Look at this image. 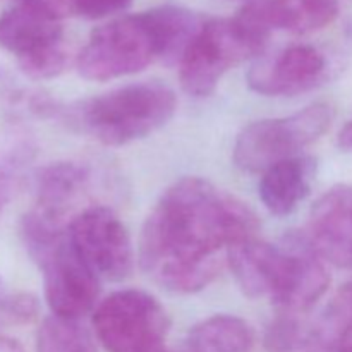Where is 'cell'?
Returning a JSON list of instances; mask_svg holds the SVG:
<instances>
[{
    "label": "cell",
    "mask_w": 352,
    "mask_h": 352,
    "mask_svg": "<svg viewBox=\"0 0 352 352\" xmlns=\"http://www.w3.org/2000/svg\"><path fill=\"white\" fill-rule=\"evenodd\" d=\"M254 213L201 177H184L162 195L143 226L141 268L175 294L199 292L215 280L236 244L254 237Z\"/></svg>",
    "instance_id": "cell-1"
},
{
    "label": "cell",
    "mask_w": 352,
    "mask_h": 352,
    "mask_svg": "<svg viewBox=\"0 0 352 352\" xmlns=\"http://www.w3.org/2000/svg\"><path fill=\"white\" fill-rule=\"evenodd\" d=\"M203 21L179 6H160L96 28L78 57V71L91 81L136 74L153 62H181Z\"/></svg>",
    "instance_id": "cell-2"
},
{
    "label": "cell",
    "mask_w": 352,
    "mask_h": 352,
    "mask_svg": "<svg viewBox=\"0 0 352 352\" xmlns=\"http://www.w3.org/2000/svg\"><path fill=\"white\" fill-rule=\"evenodd\" d=\"M174 89L158 81L136 82L58 113L82 133L109 146H122L164 127L174 117Z\"/></svg>",
    "instance_id": "cell-3"
},
{
    "label": "cell",
    "mask_w": 352,
    "mask_h": 352,
    "mask_svg": "<svg viewBox=\"0 0 352 352\" xmlns=\"http://www.w3.org/2000/svg\"><path fill=\"white\" fill-rule=\"evenodd\" d=\"M265 43L267 36L237 17L203 21L179 62L182 88L196 98L212 95L230 69L258 57Z\"/></svg>",
    "instance_id": "cell-4"
},
{
    "label": "cell",
    "mask_w": 352,
    "mask_h": 352,
    "mask_svg": "<svg viewBox=\"0 0 352 352\" xmlns=\"http://www.w3.org/2000/svg\"><path fill=\"white\" fill-rule=\"evenodd\" d=\"M332 119V107L313 103L289 117L250 124L234 144V164L244 172H265L278 162L298 157V151L320 140Z\"/></svg>",
    "instance_id": "cell-5"
},
{
    "label": "cell",
    "mask_w": 352,
    "mask_h": 352,
    "mask_svg": "<svg viewBox=\"0 0 352 352\" xmlns=\"http://www.w3.org/2000/svg\"><path fill=\"white\" fill-rule=\"evenodd\" d=\"M93 325L109 352H167V313L144 291L126 289L110 294L96 306Z\"/></svg>",
    "instance_id": "cell-6"
},
{
    "label": "cell",
    "mask_w": 352,
    "mask_h": 352,
    "mask_svg": "<svg viewBox=\"0 0 352 352\" xmlns=\"http://www.w3.org/2000/svg\"><path fill=\"white\" fill-rule=\"evenodd\" d=\"M67 236L98 278L120 282L133 274L134 251L129 232L109 206L93 205L74 215Z\"/></svg>",
    "instance_id": "cell-7"
},
{
    "label": "cell",
    "mask_w": 352,
    "mask_h": 352,
    "mask_svg": "<svg viewBox=\"0 0 352 352\" xmlns=\"http://www.w3.org/2000/svg\"><path fill=\"white\" fill-rule=\"evenodd\" d=\"M45 298L55 316L79 320L95 309L100 278L82 261L65 234L40 261Z\"/></svg>",
    "instance_id": "cell-8"
},
{
    "label": "cell",
    "mask_w": 352,
    "mask_h": 352,
    "mask_svg": "<svg viewBox=\"0 0 352 352\" xmlns=\"http://www.w3.org/2000/svg\"><path fill=\"white\" fill-rule=\"evenodd\" d=\"M282 248L285 254L284 268L272 302L282 315H302L329 289V270L308 236L289 234Z\"/></svg>",
    "instance_id": "cell-9"
},
{
    "label": "cell",
    "mask_w": 352,
    "mask_h": 352,
    "mask_svg": "<svg viewBox=\"0 0 352 352\" xmlns=\"http://www.w3.org/2000/svg\"><path fill=\"white\" fill-rule=\"evenodd\" d=\"M327 57L311 45H294L251 67L248 85L265 96H294L315 89L327 79Z\"/></svg>",
    "instance_id": "cell-10"
},
{
    "label": "cell",
    "mask_w": 352,
    "mask_h": 352,
    "mask_svg": "<svg viewBox=\"0 0 352 352\" xmlns=\"http://www.w3.org/2000/svg\"><path fill=\"white\" fill-rule=\"evenodd\" d=\"M342 3L344 0H250L236 17L267 38L272 31L302 34L332 24Z\"/></svg>",
    "instance_id": "cell-11"
},
{
    "label": "cell",
    "mask_w": 352,
    "mask_h": 352,
    "mask_svg": "<svg viewBox=\"0 0 352 352\" xmlns=\"http://www.w3.org/2000/svg\"><path fill=\"white\" fill-rule=\"evenodd\" d=\"M308 237L323 261L352 268V186H336L320 196L309 217Z\"/></svg>",
    "instance_id": "cell-12"
},
{
    "label": "cell",
    "mask_w": 352,
    "mask_h": 352,
    "mask_svg": "<svg viewBox=\"0 0 352 352\" xmlns=\"http://www.w3.org/2000/svg\"><path fill=\"white\" fill-rule=\"evenodd\" d=\"M60 17L31 3L17 2L0 14V47L19 58L64 43Z\"/></svg>",
    "instance_id": "cell-13"
},
{
    "label": "cell",
    "mask_w": 352,
    "mask_h": 352,
    "mask_svg": "<svg viewBox=\"0 0 352 352\" xmlns=\"http://www.w3.org/2000/svg\"><path fill=\"white\" fill-rule=\"evenodd\" d=\"M237 285L248 298H268L277 291L284 267V248L282 244L263 243L256 237L236 244L227 254Z\"/></svg>",
    "instance_id": "cell-14"
},
{
    "label": "cell",
    "mask_w": 352,
    "mask_h": 352,
    "mask_svg": "<svg viewBox=\"0 0 352 352\" xmlns=\"http://www.w3.org/2000/svg\"><path fill=\"white\" fill-rule=\"evenodd\" d=\"M91 172L86 165L58 162L41 168L36 175V201L33 210L54 222L67 226V217L88 189Z\"/></svg>",
    "instance_id": "cell-15"
},
{
    "label": "cell",
    "mask_w": 352,
    "mask_h": 352,
    "mask_svg": "<svg viewBox=\"0 0 352 352\" xmlns=\"http://www.w3.org/2000/svg\"><path fill=\"white\" fill-rule=\"evenodd\" d=\"M316 179L313 157H292L272 165L263 172L260 198L265 208L277 217L289 215L309 196Z\"/></svg>",
    "instance_id": "cell-16"
},
{
    "label": "cell",
    "mask_w": 352,
    "mask_h": 352,
    "mask_svg": "<svg viewBox=\"0 0 352 352\" xmlns=\"http://www.w3.org/2000/svg\"><path fill=\"white\" fill-rule=\"evenodd\" d=\"M254 330L246 320L232 315H215L203 320L189 332L188 342L199 352H251Z\"/></svg>",
    "instance_id": "cell-17"
},
{
    "label": "cell",
    "mask_w": 352,
    "mask_h": 352,
    "mask_svg": "<svg viewBox=\"0 0 352 352\" xmlns=\"http://www.w3.org/2000/svg\"><path fill=\"white\" fill-rule=\"evenodd\" d=\"M36 352H96L95 340L79 320L52 315L38 330Z\"/></svg>",
    "instance_id": "cell-18"
},
{
    "label": "cell",
    "mask_w": 352,
    "mask_h": 352,
    "mask_svg": "<svg viewBox=\"0 0 352 352\" xmlns=\"http://www.w3.org/2000/svg\"><path fill=\"white\" fill-rule=\"evenodd\" d=\"M349 325H352V280L337 292L318 323L313 325L315 349L337 352V342Z\"/></svg>",
    "instance_id": "cell-19"
},
{
    "label": "cell",
    "mask_w": 352,
    "mask_h": 352,
    "mask_svg": "<svg viewBox=\"0 0 352 352\" xmlns=\"http://www.w3.org/2000/svg\"><path fill=\"white\" fill-rule=\"evenodd\" d=\"M265 347L270 352H299L315 347L313 325L299 315H278L265 332Z\"/></svg>",
    "instance_id": "cell-20"
},
{
    "label": "cell",
    "mask_w": 352,
    "mask_h": 352,
    "mask_svg": "<svg viewBox=\"0 0 352 352\" xmlns=\"http://www.w3.org/2000/svg\"><path fill=\"white\" fill-rule=\"evenodd\" d=\"M17 64H19V69L23 71L24 76L41 81V79H52L60 76L67 69L69 54L65 50L64 43H62L40 52V54L19 58Z\"/></svg>",
    "instance_id": "cell-21"
},
{
    "label": "cell",
    "mask_w": 352,
    "mask_h": 352,
    "mask_svg": "<svg viewBox=\"0 0 352 352\" xmlns=\"http://www.w3.org/2000/svg\"><path fill=\"white\" fill-rule=\"evenodd\" d=\"M133 0H72V9L78 16L86 19H102V17L112 16L120 12Z\"/></svg>",
    "instance_id": "cell-22"
},
{
    "label": "cell",
    "mask_w": 352,
    "mask_h": 352,
    "mask_svg": "<svg viewBox=\"0 0 352 352\" xmlns=\"http://www.w3.org/2000/svg\"><path fill=\"white\" fill-rule=\"evenodd\" d=\"M14 188V174L12 167L6 158L0 157V213H2L3 206L7 205L10 198V192Z\"/></svg>",
    "instance_id": "cell-23"
},
{
    "label": "cell",
    "mask_w": 352,
    "mask_h": 352,
    "mask_svg": "<svg viewBox=\"0 0 352 352\" xmlns=\"http://www.w3.org/2000/svg\"><path fill=\"white\" fill-rule=\"evenodd\" d=\"M337 143H339V146L342 148V150L352 151V120L340 129L339 138H337Z\"/></svg>",
    "instance_id": "cell-24"
},
{
    "label": "cell",
    "mask_w": 352,
    "mask_h": 352,
    "mask_svg": "<svg viewBox=\"0 0 352 352\" xmlns=\"http://www.w3.org/2000/svg\"><path fill=\"white\" fill-rule=\"evenodd\" d=\"M0 352H24V349L16 339L6 336V333L0 330Z\"/></svg>",
    "instance_id": "cell-25"
},
{
    "label": "cell",
    "mask_w": 352,
    "mask_h": 352,
    "mask_svg": "<svg viewBox=\"0 0 352 352\" xmlns=\"http://www.w3.org/2000/svg\"><path fill=\"white\" fill-rule=\"evenodd\" d=\"M337 352H352V325L347 327L337 342Z\"/></svg>",
    "instance_id": "cell-26"
},
{
    "label": "cell",
    "mask_w": 352,
    "mask_h": 352,
    "mask_svg": "<svg viewBox=\"0 0 352 352\" xmlns=\"http://www.w3.org/2000/svg\"><path fill=\"white\" fill-rule=\"evenodd\" d=\"M167 352H199V351L196 349V347L192 346V344H189L188 340H186V342L182 344V346L179 347V349H175V351H167Z\"/></svg>",
    "instance_id": "cell-27"
}]
</instances>
